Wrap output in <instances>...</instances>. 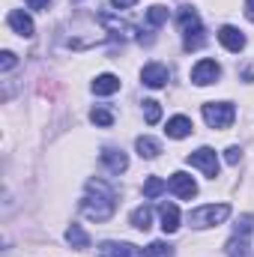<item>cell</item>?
I'll return each mask as SVG.
<instances>
[{"instance_id":"6da1fadb","label":"cell","mask_w":254,"mask_h":257,"mask_svg":"<svg viewBox=\"0 0 254 257\" xmlns=\"http://www.w3.org/2000/svg\"><path fill=\"white\" fill-rule=\"evenodd\" d=\"M81 212L90 221H108L117 212V192L105 180H87V194L81 200Z\"/></svg>"},{"instance_id":"7a4b0ae2","label":"cell","mask_w":254,"mask_h":257,"mask_svg":"<svg viewBox=\"0 0 254 257\" xmlns=\"http://www.w3.org/2000/svg\"><path fill=\"white\" fill-rule=\"evenodd\" d=\"M227 215H230V206H227V203H206V206L191 209L189 224L191 227H212V224L227 221Z\"/></svg>"},{"instance_id":"3957f363","label":"cell","mask_w":254,"mask_h":257,"mask_svg":"<svg viewBox=\"0 0 254 257\" xmlns=\"http://www.w3.org/2000/svg\"><path fill=\"white\" fill-rule=\"evenodd\" d=\"M203 120L209 128H230L236 120V108L230 102H206L203 105Z\"/></svg>"},{"instance_id":"277c9868","label":"cell","mask_w":254,"mask_h":257,"mask_svg":"<svg viewBox=\"0 0 254 257\" xmlns=\"http://www.w3.org/2000/svg\"><path fill=\"white\" fill-rule=\"evenodd\" d=\"M189 165L191 168H200L203 177H209V180L218 177V156H215L212 147H200V150H194V153L189 156Z\"/></svg>"},{"instance_id":"5b68a950","label":"cell","mask_w":254,"mask_h":257,"mask_svg":"<svg viewBox=\"0 0 254 257\" xmlns=\"http://www.w3.org/2000/svg\"><path fill=\"white\" fill-rule=\"evenodd\" d=\"M99 24H105L120 42H123V39H132V36H138V27L129 24V21H123V18H117L114 12H102V15H99Z\"/></svg>"},{"instance_id":"8992f818","label":"cell","mask_w":254,"mask_h":257,"mask_svg":"<svg viewBox=\"0 0 254 257\" xmlns=\"http://www.w3.org/2000/svg\"><path fill=\"white\" fill-rule=\"evenodd\" d=\"M218 75H221V66L215 63V60H200V63H194V69H191V81H194L197 87L215 84Z\"/></svg>"},{"instance_id":"52a82bcc","label":"cell","mask_w":254,"mask_h":257,"mask_svg":"<svg viewBox=\"0 0 254 257\" xmlns=\"http://www.w3.org/2000/svg\"><path fill=\"white\" fill-rule=\"evenodd\" d=\"M168 189H171V192L177 194L180 200H191V197L197 194V183L191 180L189 174H183V171H177V174H174V177L168 180Z\"/></svg>"},{"instance_id":"ba28073f","label":"cell","mask_w":254,"mask_h":257,"mask_svg":"<svg viewBox=\"0 0 254 257\" xmlns=\"http://www.w3.org/2000/svg\"><path fill=\"white\" fill-rule=\"evenodd\" d=\"M99 254L102 257H147L138 245H132V242H114V239L102 242L99 245Z\"/></svg>"},{"instance_id":"9c48e42d","label":"cell","mask_w":254,"mask_h":257,"mask_svg":"<svg viewBox=\"0 0 254 257\" xmlns=\"http://www.w3.org/2000/svg\"><path fill=\"white\" fill-rule=\"evenodd\" d=\"M218 42H221L227 51H233V54H239V51L245 48V36H242V30H236L233 24H224V27L218 30Z\"/></svg>"},{"instance_id":"30bf717a","label":"cell","mask_w":254,"mask_h":257,"mask_svg":"<svg viewBox=\"0 0 254 257\" xmlns=\"http://www.w3.org/2000/svg\"><path fill=\"white\" fill-rule=\"evenodd\" d=\"M141 81H144L147 87H153V90L165 87V81H168V66H162V63H147L144 69H141Z\"/></svg>"},{"instance_id":"8fae6325","label":"cell","mask_w":254,"mask_h":257,"mask_svg":"<svg viewBox=\"0 0 254 257\" xmlns=\"http://www.w3.org/2000/svg\"><path fill=\"white\" fill-rule=\"evenodd\" d=\"M6 21H9V27H12L18 36H24V39H30V36H33V18H30L24 9H12Z\"/></svg>"},{"instance_id":"7c38bea8","label":"cell","mask_w":254,"mask_h":257,"mask_svg":"<svg viewBox=\"0 0 254 257\" xmlns=\"http://www.w3.org/2000/svg\"><path fill=\"white\" fill-rule=\"evenodd\" d=\"M102 165L111 171V174H123L129 168V156L123 150H114V147H108V150H102Z\"/></svg>"},{"instance_id":"4fadbf2b","label":"cell","mask_w":254,"mask_h":257,"mask_svg":"<svg viewBox=\"0 0 254 257\" xmlns=\"http://www.w3.org/2000/svg\"><path fill=\"white\" fill-rule=\"evenodd\" d=\"M168 138H174V141H183V138H189L191 132H194V126H191L189 117H183V114H177V117H171L168 120Z\"/></svg>"},{"instance_id":"5bb4252c","label":"cell","mask_w":254,"mask_h":257,"mask_svg":"<svg viewBox=\"0 0 254 257\" xmlns=\"http://www.w3.org/2000/svg\"><path fill=\"white\" fill-rule=\"evenodd\" d=\"M159 215H162V230L165 233H177L180 230V209L174 203H162L159 206Z\"/></svg>"},{"instance_id":"9a60e30c","label":"cell","mask_w":254,"mask_h":257,"mask_svg":"<svg viewBox=\"0 0 254 257\" xmlns=\"http://www.w3.org/2000/svg\"><path fill=\"white\" fill-rule=\"evenodd\" d=\"M117 90H120V78L111 75V72H105V75H99V78L93 81V93H96V96H111V93H117Z\"/></svg>"},{"instance_id":"2e32d148","label":"cell","mask_w":254,"mask_h":257,"mask_svg":"<svg viewBox=\"0 0 254 257\" xmlns=\"http://www.w3.org/2000/svg\"><path fill=\"white\" fill-rule=\"evenodd\" d=\"M227 257H248V233L236 230L227 242Z\"/></svg>"},{"instance_id":"e0dca14e","label":"cell","mask_w":254,"mask_h":257,"mask_svg":"<svg viewBox=\"0 0 254 257\" xmlns=\"http://www.w3.org/2000/svg\"><path fill=\"white\" fill-rule=\"evenodd\" d=\"M135 147H138V156H141V159H156V156L162 153V144H159L156 138H147V135L138 138Z\"/></svg>"},{"instance_id":"ac0fdd59","label":"cell","mask_w":254,"mask_h":257,"mask_svg":"<svg viewBox=\"0 0 254 257\" xmlns=\"http://www.w3.org/2000/svg\"><path fill=\"white\" fill-rule=\"evenodd\" d=\"M66 242H69L72 248H90V236L84 233L81 224H72V227L66 230Z\"/></svg>"},{"instance_id":"d6986e66","label":"cell","mask_w":254,"mask_h":257,"mask_svg":"<svg viewBox=\"0 0 254 257\" xmlns=\"http://www.w3.org/2000/svg\"><path fill=\"white\" fill-rule=\"evenodd\" d=\"M132 227L150 230V227H153V209H150V206H138V209L132 212Z\"/></svg>"},{"instance_id":"ffe728a7","label":"cell","mask_w":254,"mask_h":257,"mask_svg":"<svg viewBox=\"0 0 254 257\" xmlns=\"http://www.w3.org/2000/svg\"><path fill=\"white\" fill-rule=\"evenodd\" d=\"M203 42H206L203 27H194V30H189V33H183V48H186V51H197V48H203Z\"/></svg>"},{"instance_id":"44dd1931","label":"cell","mask_w":254,"mask_h":257,"mask_svg":"<svg viewBox=\"0 0 254 257\" xmlns=\"http://www.w3.org/2000/svg\"><path fill=\"white\" fill-rule=\"evenodd\" d=\"M194 27H200V15H197V9L183 6V9H180V30L189 33V30H194Z\"/></svg>"},{"instance_id":"7402d4cb","label":"cell","mask_w":254,"mask_h":257,"mask_svg":"<svg viewBox=\"0 0 254 257\" xmlns=\"http://www.w3.org/2000/svg\"><path fill=\"white\" fill-rule=\"evenodd\" d=\"M168 15H171V12H168V6L156 3V6H150V9H147V24H150V27H162V24L168 21Z\"/></svg>"},{"instance_id":"603a6c76","label":"cell","mask_w":254,"mask_h":257,"mask_svg":"<svg viewBox=\"0 0 254 257\" xmlns=\"http://www.w3.org/2000/svg\"><path fill=\"white\" fill-rule=\"evenodd\" d=\"M144 120H147L150 126H156V123L162 120V105H159L156 99H147V102H144Z\"/></svg>"},{"instance_id":"cb8c5ba5","label":"cell","mask_w":254,"mask_h":257,"mask_svg":"<svg viewBox=\"0 0 254 257\" xmlns=\"http://www.w3.org/2000/svg\"><path fill=\"white\" fill-rule=\"evenodd\" d=\"M165 189H168V183H165L162 177H150V180L144 183V194H147L150 200H153V197H159V194L165 192Z\"/></svg>"},{"instance_id":"d4e9b609","label":"cell","mask_w":254,"mask_h":257,"mask_svg":"<svg viewBox=\"0 0 254 257\" xmlns=\"http://www.w3.org/2000/svg\"><path fill=\"white\" fill-rule=\"evenodd\" d=\"M90 120H93L96 126H102V128L114 126V114H111L108 108H93V111H90Z\"/></svg>"},{"instance_id":"484cf974","label":"cell","mask_w":254,"mask_h":257,"mask_svg":"<svg viewBox=\"0 0 254 257\" xmlns=\"http://www.w3.org/2000/svg\"><path fill=\"white\" fill-rule=\"evenodd\" d=\"M144 254L147 257H174V248H171L168 242H150Z\"/></svg>"},{"instance_id":"4316f807","label":"cell","mask_w":254,"mask_h":257,"mask_svg":"<svg viewBox=\"0 0 254 257\" xmlns=\"http://www.w3.org/2000/svg\"><path fill=\"white\" fill-rule=\"evenodd\" d=\"M15 63H18V57H15L12 51H3V54H0V72H12Z\"/></svg>"},{"instance_id":"83f0119b","label":"cell","mask_w":254,"mask_h":257,"mask_svg":"<svg viewBox=\"0 0 254 257\" xmlns=\"http://www.w3.org/2000/svg\"><path fill=\"white\" fill-rule=\"evenodd\" d=\"M224 159H227V165H239V159H242V150H239V147H227Z\"/></svg>"},{"instance_id":"f1b7e54d","label":"cell","mask_w":254,"mask_h":257,"mask_svg":"<svg viewBox=\"0 0 254 257\" xmlns=\"http://www.w3.org/2000/svg\"><path fill=\"white\" fill-rule=\"evenodd\" d=\"M24 3H27V6H30V9H39V12H42V9H48V6H51V0H24Z\"/></svg>"},{"instance_id":"f546056e","label":"cell","mask_w":254,"mask_h":257,"mask_svg":"<svg viewBox=\"0 0 254 257\" xmlns=\"http://www.w3.org/2000/svg\"><path fill=\"white\" fill-rule=\"evenodd\" d=\"M138 0H111V6H117V9H129V6H135Z\"/></svg>"},{"instance_id":"4dcf8cb0","label":"cell","mask_w":254,"mask_h":257,"mask_svg":"<svg viewBox=\"0 0 254 257\" xmlns=\"http://www.w3.org/2000/svg\"><path fill=\"white\" fill-rule=\"evenodd\" d=\"M245 15L251 18V24H254V0H245Z\"/></svg>"}]
</instances>
